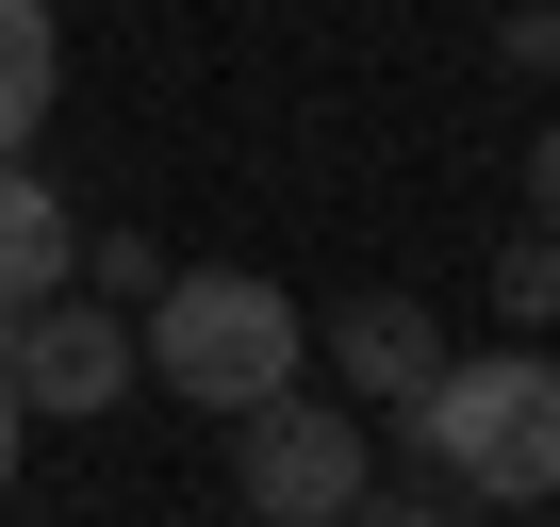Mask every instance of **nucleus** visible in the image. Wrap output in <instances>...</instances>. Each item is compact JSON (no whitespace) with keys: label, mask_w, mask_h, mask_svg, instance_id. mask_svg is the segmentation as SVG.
I'll use <instances>...</instances> for the list:
<instances>
[{"label":"nucleus","mask_w":560,"mask_h":527,"mask_svg":"<svg viewBox=\"0 0 560 527\" xmlns=\"http://www.w3.org/2000/svg\"><path fill=\"white\" fill-rule=\"evenodd\" d=\"M67 281H83V297H149V281H165V247H149V231H100Z\"/></svg>","instance_id":"9"},{"label":"nucleus","mask_w":560,"mask_h":527,"mask_svg":"<svg viewBox=\"0 0 560 527\" xmlns=\"http://www.w3.org/2000/svg\"><path fill=\"white\" fill-rule=\"evenodd\" d=\"M0 379H18V412H116L149 363H132V314H116V297L50 281V297L0 314Z\"/></svg>","instance_id":"4"},{"label":"nucleus","mask_w":560,"mask_h":527,"mask_svg":"<svg viewBox=\"0 0 560 527\" xmlns=\"http://www.w3.org/2000/svg\"><path fill=\"white\" fill-rule=\"evenodd\" d=\"M132 363H149L182 412H247V396H280V379H314V314L280 297V281H247V264H165Z\"/></svg>","instance_id":"2"},{"label":"nucleus","mask_w":560,"mask_h":527,"mask_svg":"<svg viewBox=\"0 0 560 527\" xmlns=\"http://www.w3.org/2000/svg\"><path fill=\"white\" fill-rule=\"evenodd\" d=\"M18 445H34V412H18V379H0V494H18Z\"/></svg>","instance_id":"12"},{"label":"nucleus","mask_w":560,"mask_h":527,"mask_svg":"<svg viewBox=\"0 0 560 527\" xmlns=\"http://www.w3.org/2000/svg\"><path fill=\"white\" fill-rule=\"evenodd\" d=\"M494 314L511 330H560V231H511L494 247Z\"/></svg>","instance_id":"8"},{"label":"nucleus","mask_w":560,"mask_h":527,"mask_svg":"<svg viewBox=\"0 0 560 527\" xmlns=\"http://www.w3.org/2000/svg\"><path fill=\"white\" fill-rule=\"evenodd\" d=\"M494 67H560V0H527V17H494Z\"/></svg>","instance_id":"10"},{"label":"nucleus","mask_w":560,"mask_h":527,"mask_svg":"<svg viewBox=\"0 0 560 527\" xmlns=\"http://www.w3.org/2000/svg\"><path fill=\"white\" fill-rule=\"evenodd\" d=\"M231 494H247L264 527L363 511V494H380V429H363L347 396H314V379H280V396H247V412H231Z\"/></svg>","instance_id":"3"},{"label":"nucleus","mask_w":560,"mask_h":527,"mask_svg":"<svg viewBox=\"0 0 560 527\" xmlns=\"http://www.w3.org/2000/svg\"><path fill=\"white\" fill-rule=\"evenodd\" d=\"M412 461L478 511H544L560 494V347H445L429 396H412Z\"/></svg>","instance_id":"1"},{"label":"nucleus","mask_w":560,"mask_h":527,"mask_svg":"<svg viewBox=\"0 0 560 527\" xmlns=\"http://www.w3.org/2000/svg\"><path fill=\"white\" fill-rule=\"evenodd\" d=\"M67 99V34H50V0H0V149H34Z\"/></svg>","instance_id":"7"},{"label":"nucleus","mask_w":560,"mask_h":527,"mask_svg":"<svg viewBox=\"0 0 560 527\" xmlns=\"http://www.w3.org/2000/svg\"><path fill=\"white\" fill-rule=\"evenodd\" d=\"M396 527H494V511H478V494H429V511H396Z\"/></svg>","instance_id":"13"},{"label":"nucleus","mask_w":560,"mask_h":527,"mask_svg":"<svg viewBox=\"0 0 560 527\" xmlns=\"http://www.w3.org/2000/svg\"><path fill=\"white\" fill-rule=\"evenodd\" d=\"M314 527H347V511H314Z\"/></svg>","instance_id":"14"},{"label":"nucleus","mask_w":560,"mask_h":527,"mask_svg":"<svg viewBox=\"0 0 560 527\" xmlns=\"http://www.w3.org/2000/svg\"><path fill=\"white\" fill-rule=\"evenodd\" d=\"M67 264H83V214L50 198V165H34V149H0V314L50 297Z\"/></svg>","instance_id":"6"},{"label":"nucleus","mask_w":560,"mask_h":527,"mask_svg":"<svg viewBox=\"0 0 560 527\" xmlns=\"http://www.w3.org/2000/svg\"><path fill=\"white\" fill-rule=\"evenodd\" d=\"M429 363H445V314H429V297H347V314H330V379H347V412H412Z\"/></svg>","instance_id":"5"},{"label":"nucleus","mask_w":560,"mask_h":527,"mask_svg":"<svg viewBox=\"0 0 560 527\" xmlns=\"http://www.w3.org/2000/svg\"><path fill=\"white\" fill-rule=\"evenodd\" d=\"M527 231H560V116L527 132Z\"/></svg>","instance_id":"11"}]
</instances>
